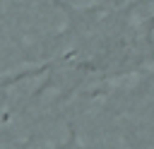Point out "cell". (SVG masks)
Wrapping results in <instances>:
<instances>
[{"mask_svg":"<svg viewBox=\"0 0 154 149\" xmlns=\"http://www.w3.org/2000/svg\"><path fill=\"white\" fill-rule=\"evenodd\" d=\"M144 65H154V2L128 14L125 24L108 36L106 48L87 62L89 70H103L108 74H125Z\"/></svg>","mask_w":154,"mask_h":149,"instance_id":"cell-1","label":"cell"}]
</instances>
